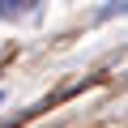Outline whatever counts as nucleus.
<instances>
[{
	"label": "nucleus",
	"mask_w": 128,
	"mask_h": 128,
	"mask_svg": "<svg viewBox=\"0 0 128 128\" xmlns=\"http://www.w3.org/2000/svg\"><path fill=\"white\" fill-rule=\"evenodd\" d=\"M0 102H4V94H0Z\"/></svg>",
	"instance_id": "f03ea898"
},
{
	"label": "nucleus",
	"mask_w": 128,
	"mask_h": 128,
	"mask_svg": "<svg viewBox=\"0 0 128 128\" xmlns=\"http://www.w3.org/2000/svg\"><path fill=\"white\" fill-rule=\"evenodd\" d=\"M22 9H26V0H0V13H4V17H13Z\"/></svg>",
	"instance_id": "f257e3e1"
}]
</instances>
